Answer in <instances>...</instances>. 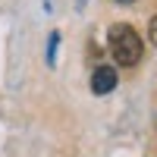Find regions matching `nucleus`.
Instances as JSON below:
<instances>
[{
  "mask_svg": "<svg viewBox=\"0 0 157 157\" xmlns=\"http://www.w3.org/2000/svg\"><path fill=\"white\" fill-rule=\"evenodd\" d=\"M110 54L116 63H123V66H135V63L141 60V50H145V44H141L138 32L132 29V25L126 22H116L110 25Z\"/></svg>",
  "mask_w": 157,
  "mask_h": 157,
  "instance_id": "f257e3e1",
  "label": "nucleus"
},
{
  "mask_svg": "<svg viewBox=\"0 0 157 157\" xmlns=\"http://www.w3.org/2000/svg\"><path fill=\"white\" fill-rule=\"evenodd\" d=\"M116 88V69L113 66H98L91 72V91L94 94H110Z\"/></svg>",
  "mask_w": 157,
  "mask_h": 157,
  "instance_id": "f03ea898",
  "label": "nucleus"
},
{
  "mask_svg": "<svg viewBox=\"0 0 157 157\" xmlns=\"http://www.w3.org/2000/svg\"><path fill=\"white\" fill-rule=\"evenodd\" d=\"M57 44H60V35L54 32V35H50V44H47V63H50V66L57 63Z\"/></svg>",
  "mask_w": 157,
  "mask_h": 157,
  "instance_id": "7ed1b4c3",
  "label": "nucleus"
},
{
  "mask_svg": "<svg viewBox=\"0 0 157 157\" xmlns=\"http://www.w3.org/2000/svg\"><path fill=\"white\" fill-rule=\"evenodd\" d=\"M148 38H151V44H157V16H154L151 25H148Z\"/></svg>",
  "mask_w": 157,
  "mask_h": 157,
  "instance_id": "20e7f679",
  "label": "nucleus"
},
{
  "mask_svg": "<svg viewBox=\"0 0 157 157\" xmlns=\"http://www.w3.org/2000/svg\"><path fill=\"white\" fill-rule=\"evenodd\" d=\"M120 3H132V0H120Z\"/></svg>",
  "mask_w": 157,
  "mask_h": 157,
  "instance_id": "39448f33",
  "label": "nucleus"
}]
</instances>
